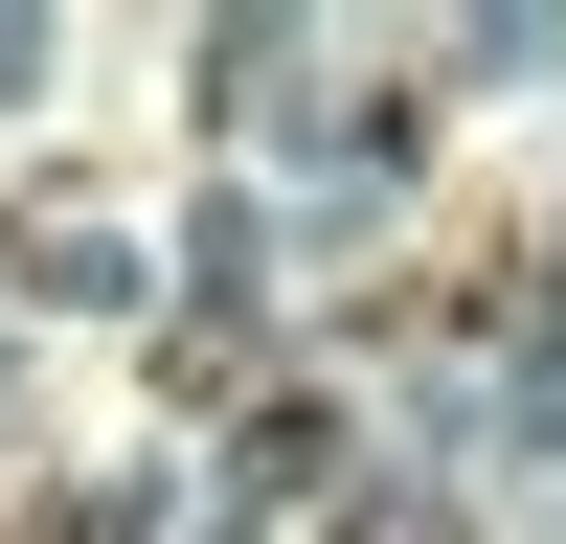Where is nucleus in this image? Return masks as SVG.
<instances>
[{"mask_svg":"<svg viewBox=\"0 0 566 544\" xmlns=\"http://www.w3.org/2000/svg\"><path fill=\"white\" fill-rule=\"evenodd\" d=\"M45 544H114V522H91V499H69V522H45Z\"/></svg>","mask_w":566,"mask_h":544,"instance_id":"1","label":"nucleus"}]
</instances>
